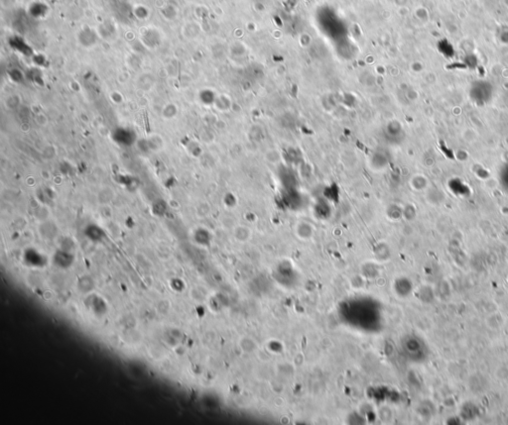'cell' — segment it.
<instances>
[{"mask_svg":"<svg viewBox=\"0 0 508 425\" xmlns=\"http://www.w3.org/2000/svg\"><path fill=\"white\" fill-rule=\"evenodd\" d=\"M492 87L484 82H478L472 87V95L476 99V101H482L486 102L490 97L492 93Z\"/></svg>","mask_w":508,"mask_h":425,"instance_id":"1","label":"cell"}]
</instances>
